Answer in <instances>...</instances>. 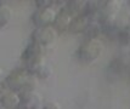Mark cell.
<instances>
[{
	"mask_svg": "<svg viewBox=\"0 0 130 109\" xmlns=\"http://www.w3.org/2000/svg\"><path fill=\"white\" fill-rule=\"evenodd\" d=\"M52 1L50 0H37L35 1V5L38 6V9H43V7H49L51 6Z\"/></svg>",
	"mask_w": 130,
	"mask_h": 109,
	"instance_id": "9a60e30c",
	"label": "cell"
},
{
	"mask_svg": "<svg viewBox=\"0 0 130 109\" xmlns=\"http://www.w3.org/2000/svg\"><path fill=\"white\" fill-rule=\"evenodd\" d=\"M57 12L54 7H43V9H37V11L32 15V22L35 26V28L39 27H49L52 26L55 21Z\"/></svg>",
	"mask_w": 130,
	"mask_h": 109,
	"instance_id": "5b68a950",
	"label": "cell"
},
{
	"mask_svg": "<svg viewBox=\"0 0 130 109\" xmlns=\"http://www.w3.org/2000/svg\"><path fill=\"white\" fill-rule=\"evenodd\" d=\"M43 49L37 42L30 41L28 45L26 46V49L23 50L21 55V61L24 64V68L29 70L30 73H33L35 69L40 67L41 64H44V55H43Z\"/></svg>",
	"mask_w": 130,
	"mask_h": 109,
	"instance_id": "7a4b0ae2",
	"label": "cell"
},
{
	"mask_svg": "<svg viewBox=\"0 0 130 109\" xmlns=\"http://www.w3.org/2000/svg\"><path fill=\"white\" fill-rule=\"evenodd\" d=\"M41 109H61V105L55 101H49V102H45L43 104Z\"/></svg>",
	"mask_w": 130,
	"mask_h": 109,
	"instance_id": "5bb4252c",
	"label": "cell"
},
{
	"mask_svg": "<svg viewBox=\"0 0 130 109\" xmlns=\"http://www.w3.org/2000/svg\"><path fill=\"white\" fill-rule=\"evenodd\" d=\"M1 81H3V70L0 69V84H1Z\"/></svg>",
	"mask_w": 130,
	"mask_h": 109,
	"instance_id": "2e32d148",
	"label": "cell"
},
{
	"mask_svg": "<svg viewBox=\"0 0 130 109\" xmlns=\"http://www.w3.org/2000/svg\"><path fill=\"white\" fill-rule=\"evenodd\" d=\"M43 104V97L38 92L30 91L20 95V104L17 109H41Z\"/></svg>",
	"mask_w": 130,
	"mask_h": 109,
	"instance_id": "8992f818",
	"label": "cell"
},
{
	"mask_svg": "<svg viewBox=\"0 0 130 109\" xmlns=\"http://www.w3.org/2000/svg\"><path fill=\"white\" fill-rule=\"evenodd\" d=\"M57 34L58 33L55 30V28L52 26H49V27H39V28H35L32 32L30 39H32V41L37 42L41 47H45V46L52 45L56 41Z\"/></svg>",
	"mask_w": 130,
	"mask_h": 109,
	"instance_id": "277c9868",
	"label": "cell"
},
{
	"mask_svg": "<svg viewBox=\"0 0 130 109\" xmlns=\"http://www.w3.org/2000/svg\"><path fill=\"white\" fill-rule=\"evenodd\" d=\"M102 33V26L101 23L99 22L97 19H91L89 26H88V29L84 34H86V38L88 40H91V39H97V36Z\"/></svg>",
	"mask_w": 130,
	"mask_h": 109,
	"instance_id": "8fae6325",
	"label": "cell"
},
{
	"mask_svg": "<svg viewBox=\"0 0 130 109\" xmlns=\"http://www.w3.org/2000/svg\"><path fill=\"white\" fill-rule=\"evenodd\" d=\"M20 104V95L11 90L0 91V107L5 109H17Z\"/></svg>",
	"mask_w": 130,
	"mask_h": 109,
	"instance_id": "52a82bcc",
	"label": "cell"
},
{
	"mask_svg": "<svg viewBox=\"0 0 130 109\" xmlns=\"http://www.w3.org/2000/svg\"><path fill=\"white\" fill-rule=\"evenodd\" d=\"M72 16L63 10V7H61V10L56 13L55 21L52 23V27L55 28L57 33H67L71 22H72Z\"/></svg>",
	"mask_w": 130,
	"mask_h": 109,
	"instance_id": "ba28073f",
	"label": "cell"
},
{
	"mask_svg": "<svg viewBox=\"0 0 130 109\" xmlns=\"http://www.w3.org/2000/svg\"><path fill=\"white\" fill-rule=\"evenodd\" d=\"M12 9L6 4H0V29L6 27L12 18Z\"/></svg>",
	"mask_w": 130,
	"mask_h": 109,
	"instance_id": "7c38bea8",
	"label": "cell"
},
{
	"mask_svg": "<svg viewBox=\"0 0 130 109\" xmlns=\"http://www.w3.org/2000/svg\"><path fill=\"white\" fill-rule=\"evenodd\" d=\"M90 21H91L90 18L86 17V16H83V15L75 16V17L72 18V22H71V26H69V29H68V33H71V34H82V33H85Z\"/></svg>",
	"mask_w": 130,
	"mask_h": 109,
	"instance_id": "9c48e42d",
	"label": "cell"
},
{
	"mask_svg": "<svg viewBox=\"0 0 130 109\" xmlns=\"http://www.w3.org/2000/svg\"><path fill=\"white\" fill-rule=\"evenodd\" d=\"M32 74H33L37 79H47L51 75V69L49 66H46V64L44 63V64H41L40 67H38Z\"/></svg>",
	"mask_w": 130,
	"mask_h": 109,
	"instance_id": "4fadbf2b",
	"label": "cell"
},
{
	"mask_svg": "<svg viewBox=\"0 0 130 109\" xmlns=\"http://www.w3.org/2000/svg\"><path fill=\"white\" fill-rule=\"evenodd\" d=\"M37 80L38 79L24 67L17 68L6 76L4 80V90H11L18 95L35 91Z\"/></svg>",
	"mask_w": 130,
	"mask_h": 109,
	"instance_id": "6da1fadb",
	"label": "cell"
},
{
	"mask_svg": "<svg viewBox=\"0 0 130 109\" xmlns=\"http://www.w3.org/2000/svg\"><path fill=\"white\" fill-rule=\"evenodd\" d=\"M0 109H5V108H3V107H0Z\"/></svg>",
	"mask_w": 130,
	"mask_h": 109,
	"instance_id": "e0dca14e",
	"label": "cell"
},
{
	"mask_svg": "<svg viewBox=\"0 0 130 109\" xmlns=\"http://www.w3.org/2000/svg\"><path fill=\"white\" fill-rule=\"evenodd\" d=\"M103 45L99 39H91L84 41L77 50V58L84 64H91L100 58Z\"/></svg>",
	"mask_w": 130,
	"mask_h": 109,
	"instance_id": "3957f363",
	"label": "cell"
},
{
	"mask_svg": "<svg viewBox=\"0 0 130 109\" xmlns=\"http://www.w3.org/2000/svg\"><path fill=\"white\" fill-rule=\"evenodd\" d=\"M84 5H85V1L72 0V1H67L62 7H63V10H64L66 12H68L72 17H75V16L82 15L83 9H84Z\"/></svg>",
	"mask_w": 130,
	"mask_h": 109,
	"instance_id": "30bf717a",
	"label": "cell"
}]
</instances>
